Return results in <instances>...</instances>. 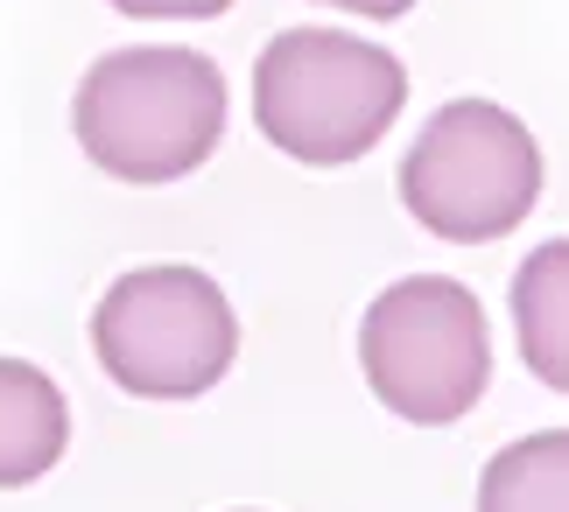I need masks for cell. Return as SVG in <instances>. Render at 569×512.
I'll use <instances>...</instances> for the list:
<instances>
[{
  "label": "cell",
  "instance_id": "obj_1",
  "mask_svg": "<svg viewBox=\"0 0 569 512\" xmlns=\"http://www.w3.org/2000/svg\"><path fill=\"white\" fill-rule=\"evenodd\" d=\"M78 148L120 183H177L226 133V78L211 57L141 42L84 71L71 99Z\"/></svg>",
  "mask_w": 569,
  "mask_h": 512
},
{
  "label": "cell",
  "instance_id": "obj_2",
  "mask_svg": "<svg viewBox=\"0 0 569 512\" xmlns=\"http://www.w3.org/2000/svg\"><path fill=\"white\" fill-rule=\"evenodd\" d=\"M408 71L380 42L345 29H289L253 63V120L260 133L310 169L359 162L401 120Z\"/></svg>",
  "mask_w": 569,
  "mask_h": 512
},
{
  "label": "cell",
  "instance_id": "obj_3",
  "mask_svg": "<svg viewBox=\"0 0 569 512\" xmlns=\"http://www.w3.org/2000/svg\"><path fill=\"white\" fill-rule=\"evenodd\" d=\"M359 365L380 408H393L415 429H443V421L471 414L492 380L486 309L450 274H408L366 302Z\"/></svg>",
  "mask_w": 569,
  "mask_h": 512
},
{
  "label": "cell",
  "instance_id": "obj_4",
  "mask_svg": "<svg viewBox=\"0 0 569 512\" xmlns=\"http://www.w3.org/2000/svg\"><path fill=\"white\" fill-rule=\"evenodd\" d=\"M92 351L134 400H197L232 372L239 317L197 267H134L92 309Z\"/></svg>",
  "mask_w": 569,
  "mask_h": 512
},
{
  "label": "cell",
  "instance_id": "obj_5",
  "mask_svg": "<svg viewBox=\"0 0 569 512\" xmlns=\"http://www.w3.org/2000/svg\"><path fill=\"white\" fill-rule=\"evenodd\" d=\"M541 197V148L507 106L450 99L401 162V204L450 247L507 239Z\"/></svg>",
  "mask_w": 569,
  "mask_h": 512
},
{
  "label": "cell",
  "instance_id": "obj_6",
  "mask_svg": "<svg viewBox=\"0 0 569 512\" xmlns=\"http://www.w3.org/2000/svg\"><path fill=\"white\" fill-rule=\"evenodd\" d=\"M71 442V408L57 380L29 359H0V492L36 484L50 463H63Z\"/></svg>",
  "mask_w": 569,
  "mask_h": 512
},
{
  "label": "cell",
  "instance_id": "obj_7",
  "mask_svg": "<svg viewBox=\"0 0 569 512\" xmlns=\"http://www.w3.org/2000/svg\"><path fill=\"white\" fill-rule=\"evenodd\" d=\"M513 330L520 359L541 386L569 393V239H549L513 274Z\"/></svg>",
  "mask_w": 569,
  "mask_h": 512
},
{
  "label": "cell",
  "instance_id": "obj_8",
  "mask_svg": "<svg viewBox=\"0 0 569 512\" xmlns=\"http://www.w3.org/2000/svg\"><path fill=\"white\" fill-rule=\"evenodd\" d=\"M478 512H569V429L507 442L478 478Z\"/></svg>",
  "mask_w": 569,
  "mask_h": 512
},
{
  "label": "cell",
  "instance_id": "obj_9",
  "mask_svg": "<svg viewBox=\"0 0 569 512\" xmlns=\"http://www.w3.org/2000/svg\"><path fill=\"white\" fill-rule=\"evenodd\" d=\"M120 14H141V21H211L226 14L232 0H113Z\"/></svg>",
  "mask_w": 569,
  "mask_h": 512
},
{
  "label": "cell",
  "instance_id": "obj_10",
  "mask_svg": "<svg viewBox=\"0 0 569 512\" xmlns=\"http://www.w3.org/2000/svg\"><path fill=\"white\" fill-rule=\"evenodd\" d=\"M323 8H352V14H373V21H393V14H408L415 0H323Z\"/></svg>",
  "mask_w": 569,
  "mask_h": 512
}]
</instances>
